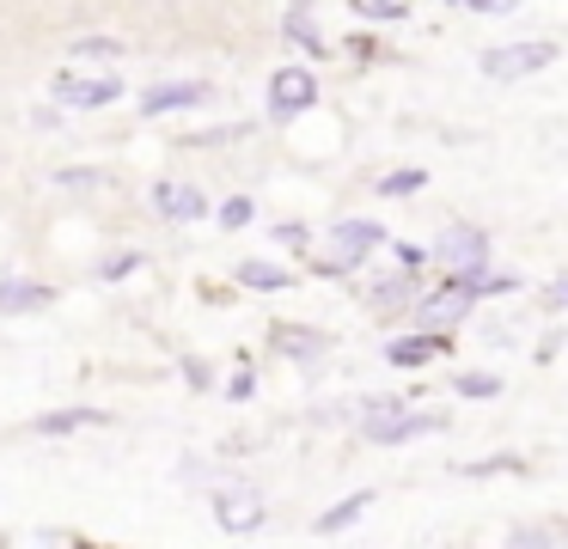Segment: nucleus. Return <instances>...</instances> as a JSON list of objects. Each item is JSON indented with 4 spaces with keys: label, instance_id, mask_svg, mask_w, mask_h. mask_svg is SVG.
<instances>
[{
    "label": "nucleus",
    "instance_id": "obj_1",
    "mask_svg": "<svg viewBox=\"0 0 568 549\" xmlns=\"http://www.w3.org/2000/svg\"><path fill=\"white\" fill-rule=\"evenodd\" d=\"M385 251V226L379 220H336L331 226V256H318V275H361L367 256Z\"/></svg>",
    "mask_w": 568,
    "mask_h": 549
},
{
    "label": "nucleus",
    "instance_id": "obj_2",
    "mask_svg": "<svg viewBox=\"0 0 568 549\" xmlns=\"http://www.w3.org/2000/svg\"><path fill=\"white\" fill-rule=\"evenodd\" d=\"M453 415L446 409H392V415H361V439L367 446H409V439H428V434H446Z\"/></svg>",
    "mask_w": 568,
    "mask_h": 549
},
{
    "label": "nucleus",
    "instance_id": "obj_3",
    "mask_svg": "<svg viewBox=\"0 0 568 549\" xmlns=\"http://www.w3.org/2000/svg\"><path fill=\"white\" fill-rule=\"evenodd\" d=\"M428 256L453 281H470V287H477L483 268H489V232H483V226H446L440 238L428 244Z\"/></svg>",
    "mask_w": 568,
    "mask_h": 549
},
{
    "label": "nucleus",
    "instance_id": "obj_4",
    "mask_svg": "<svg viewBox=\"0 0 568 549\" xmlns=\"http://www.w3.org/2000/svg\"><path fill=\"white\" fill-rule=\"evenodd\" d=\"M556 61V43H544V37H531V43H501V49H483L477 68L483 80H531V73H544Z\"/></svg>",
    "mask_w": 568,
    "mask_h": 549
},
{
    "label": "nucleus",
    "instance_id": "obj_5",
    "mask_svg": "<svg viewBox=\"0 0 568 549\" xmlns=\"http://www.w3.org/2000/svg\"><path fill=\"white\" fill-rule=\"evenodd\" d=\"M470 305H477V287L446 275L440 293H428V299L416 293V305H409V324H416V329H453V324H465V317H470Z\"/></svg>",
    "mask_w": 568,
    "mask_h": 549
},
{
    "label": "nucleus",
    "instance_id": "obj_6",
    "mask_svg": "<svg viewBox=\"0 0 568 549\" xmlns=\"http://www.w3.org/2000/svg\"><path fill=\"white\" fill-rule=\"evenodd\" d=\"M50 98L62 110H104V104H116V98H123V80H116L111 68L104 73H74V68H62L50 80Z\"/></svg>",
    "mask_w": 568,
    "mask_h": 549
},
{
    "label": "nucleus",
    "instance_id": "obj_7",
    "mask_svg": "<svg viewBox=\"0 0 568 549\" xmlns=\"http://www.w3.org/2000/svg\"><path fill=\"white\" fill-rule=\"evenodd\" d=\"M312 104H318V73H312V68H282V73H270V92H263L270 122H294V116H306Z\"/></svg>",
    "mask_w": 568,
    "mask_h": 549
},
{
    "label": "nucleus",
    "instance_id": "obj_8",
    "mask_svg": "<svg viewBox=\"0 0 568 549\" xmlns=\"http://www.w3.org/2000/svg\"><path fill=\"white\" fill-rule=\"evenodd\" d=\"M214 519H221L226 537H251V531H263L270 507H263V495L251 482H221L214 488Z\"/></svg>",
    "mask_w": 568,
    "mask_h": 549
},
{
    "label": "nucleus",
    "instance_id": "obj_9",
    "mask_svg": "<svg viewBox=\"0 0 568 549\" xmlns=\"http://www.w3.org/2000/svg\"><path fill=\"white\" fill-rule=\"evenodd\" d=\"M148 202L165 226H196V220H209V195H202L196 183H178V177H160L148 190Z\"/></svg>",
    "mask_w": 568,
    "mask_h": 549
},
{
    "label": "nucleus",
    "instance_id": "obj_10",
    "mask_svg": "<svg viewBox=\"0 0 568 549\" xmlns=\"http://www.w3.org/2000/svg\"><path fill=\"white\" fill-rule=\"evenodd\" d=\"M446 348H453V336H446V329H409V336H392V342H385V366H397V373H416V366H434Z\"/></svg>",
    "mask_w": 568,
    "mask_h": 549
},
{
    "label": "nucleus",
    "instance_id": "obj_11",
    "mask_svg": "<svg viewBox=\"0 0 568 549\" xmlns=\"http://www.w3.org/2000/svg\"><path fill=\"white\" fill-rule=\"evenodd\" d=\"M214 85L209 80H153L148 92H141V116H172V110H196L209 104Z\"/></svg>",
    "mask_w": 568,
    "mask_h": 549
},
{
    "label": "nucleus",
    "instance_id": "obj_12",
    "mask_svg": "<svg viewBox=\"0 0 568 549\" xmlns=\"http://www.w3.org/2000/svg\"><path fill=\"white\" fill-rule=\"evenodd\" d=\"M270 348L287 354V360H318V354H331V336L324 329H294V324H270Z\"/></svg>",
    "mask_w": 568,
    "mask_h": 549
},
{
    "label": "nucleus",
    "instance_id": "obj_13",
    "mask_svg": "<svg viewBox=\"0 0 568 549\" xmlns=\"http://www.w3.org/2000/svg\"><path fill=\"white\" fill-rule=\"evenodd\" d=\"M43 305H55V287H43V281H19V275L0 281V317H26V312H43Z\"/></svg>",
    "mask_w": 568,
    "mask_h": 549
},
{
    "label": "nucleus",
    "instance_id": "obj_14",
    "mask_svg": "<svg viewBox=\"0 0 568 549\" xmlns=\"http://www.w3.org/2000/svg\"><path fill=\"white\" fill-rule=\"evenodd\" d=\"M367 305L379 317H409V305H416V275L409 268H397V275H385L379 287L367 293Z\"/></svg>",
    "mask_w": 568,
    "mask_h": 549
},
{
    "label": "nucleus",
    "instance_id": "obj_15",
    "mask_svg": "<svg viewBox=\"0 0 568 549\" xmlns=\"http://www.w3.org/2000/svg\"><path fill=\"white\" fill-rule=\"evenodd\" d=\"M104 421H111L104 409H87V403H80V409H50V415H38V421H31V434L62 439V434H80V427H104Z\"/></svg>",
    "mask_w": 568,
    "mask_h": 549
},
{
    "label": "nucleus",
    "instance_id": "obj_16",
    "mask_svg": "<svg viewBox=\"0 0 568 549\" xmlns=\"http://www.w3.org/2000/svg\"><path fill=\"white\" fill-rule=\"evenodd\" d=\"M233 275H239V287H251V293H287L300 281V275H287L282 263H263V256H245Z\"/></svg>",
    "mask_w": 568,
    "mask_h": 549
},
{
    "label": "nucleus",
    "instance_id": "obj_17",
    "mask_svg": "<svg viewBox=\"0 0 568 549\" xmlns=\"http://www.w3.org/2000/svg\"><path fill=\"white\" fill-rule=\"evenodd\" d=\"M367 507H373V495H367V488H361V495L336 500V507L324 512V519H312V531H318V537H343V531H355V525L367 519Z\"/></svg>",
    "mask_w": 568,
    "mask_h": 549
},
{
    "label": "nucleus",
    "instance_id": "obj_18",
    "mask_svg": "<svg viewBox=\"0 0 568 549\" xmlns=\"http://www.w3.org/2000/svg\"><path fill=\"white\" fill-rule=\"evenodd\" d=\"M282 37L294 49H306V55H324V37H318V19H312L306 7H287L282 12Z\"/></svg>",
    "mask_w": 568,
    "mask_h": 549
},
{
    "label": "nucleus",
    "instance_id": "obj_19",
    "mask_svg": "<svg viewBox=\"0 0 568 549\" xmlns=\"http://www.w3.org/2000/svg\"><path fill=\"white\" fill-rule=\"evenodd\" d=\"M526 470V458H514V451H501V458H477V464H453V476H465V482H477V476H519Z\"/></svg>",
    "mask_w": 568,
    "mask_h": 549
},
{
    "label": "nucleus",
    "instance_id": "obj_20",
    "mask_svg": "<svg viewBox=\"0 0 568 549\" xmlns=\"http://www.w3.org/2000/svg\"><path fill=\"white\" fill-rule=\"evenodd\" d=\"M422 183H428V171H422V165H404V171H385V177L373 183V190H379L385 202H397V195H416Z\"/></svg>",
    "mask_w": 568,
    "mask_h": 549
},
{
    "label": "nucleus",
    "instance_id": "obj_21",
    "mask_svg": "<svg viewBox=\"0 0 568 549\" xmlns=\"http://www.w3.org/2000/svg\"><path fill=\"white\" fill-rule=\"evenodd\" d=\"M453 390L470 403H489V397H501V373H453Z\"/></svg>",
    "mask_w": 568,
    "mask_h": 549
},
{
    "label": "nucleus",
    "instance_id": "obj_22",
    "mask_svg": "<svg viewBox=\"0 0 568 549\" xmlns=\"http://www.w3.org/2000/svg\"><path fill=\"white\" fill-rule=\"evenodd\" d=\"M214 220H221V232H245L251 220H257V202H251V195H226V202L214 207Z\"/></svg>",
    "mask_w": 568,
    "mask_h": 549
},
{
    "label": "nucleus",
    "instance_id": "obj_23",
    "mask_svg": "<svg viewBox=\"0 0 568 549\" xmlns=\"http://www.w3.org/2000/svg\"><path fill=\"white\" fill-rule=\"evenodd\" d=\"M348 12H361V19H373V24H404L409 19L404 0H348Z\"/></svg>",
    "mask_w": 568,
    "mask_h": 549
},
{
    "label": "nucleus",
    "instance_id": "obj_24",
    "mask_svg": "<svg viewBox=\"0 0 568 549\" xmlns=\"http://www.w3.org/2000/svg\"><path fill=\"white\" fill-rule=\"evenodd\" d=\"M68 55H74V61H116V55H123V43H116V37H74Z\"/></svg>",
    "mask_w": 568,
    "mask_h": 549
},
{
    "label": "nucleus",
    "instance_id": "obj_25",
    "mask_svg": "<svg viewBox=\"0 0 568 549\" xmlns=\"http://www.w3.org/2000/svg\"><path fill=\"white\" fill-rule=\"evenodd\" d=\"M270 238L282 244V251H300V256H312V226H300V220H275V226H270Z\"/></svg>",
    "mask_w": 568,
    "mask_h": 549
},
{
    "label": "nucleus",
    "instance_id": "obj_26",
    "mask_svg": "<svg viewBox=\"0 0 568 549\" xmlns=\"http://www.w3.org/2000/svg\"><path fill=\"white\" fill-rule=\"evenodd\" d=\"M104 177H111V171H99V165H62L55 171V190H99Z\"/></svg>",
    "mask_w": 568,
    "mask_h": 549
},
{
    "label": "nucleus",
    "instance_id": "obj_27",
    "mask_svg": "<svg viewBox=\"0 0 568 549\" xmlns=\"http://www.w3.org/2000/svg\"><path fill=\"white\" fill-rule=\"evenodd\" d=\"M507 543L514 549H531V543H568L562 525H519V531H507Z\"/></svg>",
    "mask_w": 568,
    "mask_h": 549
},
{
    "label": "nucleus",
    "instance_id": "obj_28",
    "mask_svg": "<svg viewBox=\"0 0 568 549\" xmlns=\"http://www.w3.org/2000/svg\"><path fill=\"white\" fill-rule=\"evenodd\" d=\"M251 129H257V122H221V129H209V134H184V146H226V141H245Z\"/></svg>",
    "mask_w": 568,
    "mask_h": 549
},
{
    "label": "nucleus",
    "instance_id": "obj_29",
    "mask_svg": "<svg viewBox=\"0 0 568 549\" xmlns=\"http://www.w3.org/2000/svg\"><path fill=\"white\" fill-rule=\"evenodd\" d=\"M392 409H404V390H367V397L355 403V421L361 415H392Z\"/></svg>",
    "mask_w": 568,
    "mask_h": 549
},
{
    "label": "nucleus",
    "instance_id": "obj_30",
    "mask_svg": "<svg viewBox=\"0 0 568 549\" xmlns=\"http://www.w3.org/2000/svg\"><path fill=\"white\" fill-rule=\"evenodd\" d=\"M135 268H141V251H116L99 263V281H123V275H135Z\"/></svg>",
    "mask_w": 568,
    "mask_h": 549
},
{
    "label": "nucleus",
    "instance_id": "obj_31",
    "mask_svg": "<svg viewBox=\"0 0 568 549\" xmlns=\"http://www.w3.org/2000/svg\"><path fill=\"white\" fill-rule=\"evenodd\" d=\"M392 244V256H397V268H409V275H416L422 263H428V251H422V244H404V238H385Z\"/></svg>",
    "mask_w": 568,
    "mask_h": 549
},
{
    "label": "nucleus",
    "instance_id": "obj_32",
    "mask_svg": "<svg viewBox=\"0 0 568 549\" xmlns=\"http://www.w3.org/2000/svg\"><path fill=\"white\" fill-rule=\"evenodd\" d=\"M446 7H465V12H489V19H501V12H514L519 0H446Z\"/></svg>",
    "mask_w": 568,
    "mask_h": 549
},
{
    "label": "nucleus",
    "instance_id": "obj_33",
    "mask_svg": "<svg viewBox=\"0 0 568 549\" xmlns=\"http://www.w3.org/2000/svg\"><path fill=\"white\" fill-rule=\"evenodd\" d=\"M184 385H190V390H209V385H214L209 360H196V354H190V360H184Z\"/></svg>",
    "mask_w": 568,
    "mask_h": 549
},
{
    "label": "nucleus",
    "instance_id": "obj_34",
    "mask_svg": "<svg viewBox=\"0 0 568 549\" xmlns=\"http://www.w3.org/2000/svg\"><path fill=\"white\" fill-rule=\"evenodd\" d=\"M544 312H568V275L544 287Z\"/></svg>",
    "mask_w": 568,
    "mask_h": 549
},
{
    "label": "nucleus",
    "instance_id": "obj_35",
    "mask_svg": "<svg viewBox=\"0 0 568 549\" xmlns=\"http://www.w3.org/2000/svg\"><path fill=\"white\" fill-rule=\"evenodd\" d=\"M251 390H257V378H251V373H233V378H226V397H233V403H251Z\"/></svg>",
    "mask_w": 568,
    "mask_h": 549
},
{
    "label": "nucleus",
    "instance_id": "obj_36",
    "mask_svg": "<svg viewBox=\"0 0 568 549\" xmlns=\"http://www.w3.org/2000/svg\"><path fill=\"white\" fill-rule=\"evenodd\" d=\"M31 122H38V129H62L68 110H62V104H43V110H31Z\"/></svg>",
    "mask_w": 568,
    "mask_h": 549
},
{
    "label": "nucleus",
    "instance_id": "obj_37",
    "mask_svg": "<svg viewBox=\"0 0 568 549\" xmlns=\"http://www.w3.org/2000/svg\"><path fill=\"white\" fill-rule=\"evenodd\" d=\"M287 7H306V12H312V0H287Z\"/></svg>",
    "mask_w": 568,
    "mask_h": 549
}]
</instances>
